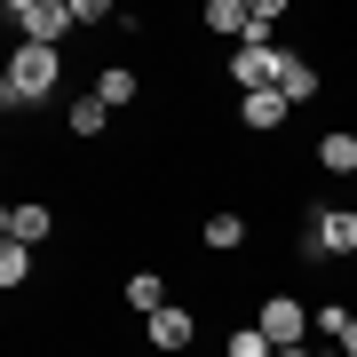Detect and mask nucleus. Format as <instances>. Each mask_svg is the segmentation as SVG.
Instances as JSON below:
<instances>
[{
    "label": "nucleus",
    "mask_w": 357,
    "mask_h": 357,
    "mask_svg": "<svg viewBox=\"0 0 357 357\" xmlns=\"http://www.w3.org/2000/svg\"><path fill=\"white\" fill-rule=\"evenodd\" d=\"M206 32H222V40H255V0H206Z\"/></svg>",
    "instance_id": "7"
},
{
    "label": "nucleus",
    "mask_w": 357,
    "mask_h": 357,
    "mask_svg": "<svg viewBox=\"0 0 357 357\" xmlns=\"http://www.w3.org/2000/svg\"><path fill=\"white\" fill-rule=\"evenodd\" d=\"M349 326H357V318H349V310H342V302H326V310H318V333H326V342H342V333H349Z\"/></svg>",
    "instance_id": "18"
},
{
    "label": "nucleus",
    "mask_w": 357,
    "mask_h": 357,
    "mask_svg": "<svg viewBox=\"0 0 357 357\" xmlns=\"http://www.w3.org/2000/svg\"><path fill=\"white\" fill-rule=\"evenodd\" d=\"M342 349H349V357H357V326H349V333H342Z\"/></svg>",
    "instance_id": "20"
},
{
    "label": "nucleus",
    "mask_w": 357,
    "mask_h": 357,
    "mask_svg": "<svg viewBox=\"0 0 357 357\" xmlns=\"http://www.w3.org/2000/svg\"><path fill=\"white\" fill-rule=\"evenodd\" d=\"M64 119H72V135H103V128H112V103L88 88V96H72V112H64Z\"/></svg>",
    "instance_id": "11"
},
{
    "label": "nucleus",
    "mask_w": 357,
    "mask_h": 357,
    "mask_svg": "<svg viewBox=\"0 0 357 357\" xmlns=\"http://www.w3.org/2000/svg\"><path fill=\"white\" fill-rule=\"evenodd\" d=\"M206 246H215V255L246 246V222H238V215H206Z\"/></svg>",
    "instance_id": "16"
},
{
    "label": "nucleus",
    "mask_w": 357,
    "mask_h": 357,
    "mask_svg": "<svg viewBox=\"0 0 357 357\" xmlns=\"http://www.w3.org/2000/svg\"><path fill=\"white\" fill-rule=\"evenodd\" d=\"M48 230H56V215H48V206H32V199L0 206V238H8V246H40Z\"/></svg>",
    "instance_id": "5"
},
{
    "label": "nucleus",
    "mask_w": 357,
    "mask_h": 357,
    "mask_svg": "<svg viewBox=\"0 0 357 357\" xmlns=\"http://www.w3.org/2000/svg\"><path fill=\"white\" fill-rule=\"evenodd\" d=\"M278 72H286V48H270V40H246V48H230V79H238L246 96L278 88Z\"/></svg>",
    "instance_id": "4"
},
{
    "label": "nucleus",
    "mask_w": 357,
    "mask_h": 357,
    "mask_svg": "<svg viewBox=\"0 0 357 357\" xmlns=\"http://www.w3.org/2000/svg\"><path fill=\"white\" fill-rule=\"evenodd\" d=\"M286 112H294V103H286L278 88H262V96H238V119H246L255 135H278V128H286Z\"/></svg>",
    "instance_id": "8"
},
{
    "label": "nucleus",
    "mask_w": 357,
    "mask_h": 357,
    "mask_svg": "<svg viewBox=\"0 0 357 357\" xmlns=\"http://www.w3.org/2000/svg\"><path fill=\"white\" fill-rule=\"evenodd\" d=\"M8 24L32 40V48H56L79 16H72V0H8Z\"/></svg>",
    "instance_id": "2"
},
{
    "label": "nucleus",
    "mask_w": 357,
    "mask_h": 357,
    "mask_svg": "<svg viewBox=\"0 0 357 357\" xmlns=\"http://www.w3.org/2000/svg\"><path fill=\"white\" fill-rule=\"evenodd\" d=\"M318 167L326 175H357V135H342V128L318 135Z\"/></svg>",
    "instance_id": "14"
},
{
    "label": "nucleus",
    "mask_w": 357,
    "mask_h": 357,
    "mask_svg": "<svg viewBox=\"0 0 357 357\" xmlns=\"http://www.w3.org/2000/svg\"><path fill=\"white\" fill-rule=\"evenodd\" d=\"M151 349H191V310H175V302H167L159 318H151Z\"/></svg>",
    "instance_id": "10"
},
{
    "label": "nucleus",
    "mask_w": 357,
    "mask_h": 357,
    "mask_svg": "<svg viewBox=\"0 0 357 357\" xmlns=\"http://www.w3.org/2000/svg\"><path fill=\"white\" fill-rule=\"evenodd\" d=\"M278 96H286V103H310V96H318V64H310V56H286Z\"/></svg>",
    "instance_id": "12"
},
{
    "label": "nucleus",
    "mask_w": 357,
    "mask_h": 357,
    "mask_svg": "<svg viewBox=\"0 0 357 357\" xmlns=\"http://www.w3.org/2000/svg\"><path fill=\"white\" fill-rule=\"evenodd\" d=\"M278 357H310V349H278Z\"/></svg>",
    "instance_id": "21"
},
{
    "label": "nucleus",
    "mask_w": 357,
    "mask_h": 357,
    "mask_svg": "<svg viewBox=\"0 0 357 357\" xmlns=\"http://www.w3.org/2000/svg\"><path fill=\"white\" fill-rule=\"evenodd\" d=\"M310 357H349V349H342V342H326V349H310Z\"/></svg>",
    "instance_id": "19"
},
{
    "label": "nucleus",
    "mask_w": 357,
    "mask_h": 357,
    "mask_svg": "<svg viewBox=\"0 0 357 357\" xmlns=\"http://www.w3.org/2000/svg\"><path fill=\"white\" fill-rule=\"evenodd\" d=\"M255 326H262L278 349H302V333H318V310H310V302H294V294H270V302L255 310Z\"/></svg>",
    "instance_id": "3"
},
{
    "label": "nucleus",
    "mask_w": 357,
    "mask_h": 357,
    "mask_svg": "<svg viewBox=\"0 0 357 357\" xmlns=\"http://www.w3.org/2000/svg\"><path fill=\"white\" fill-rule=\"evenodd\" d=\"M230 357H278V342H270L262 326H238L230 333Z\"/></svg>",
    "instance_id": "17"
},
{
    "label": "nucleus",
    "mask_w": 357,
    "mask_h": 357,
    "mask_svg": "<svg viewBox=\"0 0 357 357\" xmlns=\"http://www.w3.org/2000/svg\"><path fill=\"white\" fill-rule=\"evenodd\" d=\"M128 310H143V318L167 310V278H159V270H135V278H128Z\"/></svg>",
    "instance_id": "13"
},
{
    "label": "nucleus",
    "mask_w": 357,
    "mask_h": 357,
    "mask_svg": "<svg viewBox=\"0 0 357 357\" xmlns=\"http://www.w3.org/2000/svg\"><path fill=\"white\" fill-rule=\"evenodd\" d=\"M64 79V64H56V48H32V40H16L8 72H0V103L8 112H32V103H48V88Z\"/></svg>",
    "instance_id": "1"
},
{
    "label": "nucleus",
    "mask_w": 357,
    "mask_h": 357,
    "mask_svg": "<svg viewBox=\"0 0 357 357\" xmlns=\"http://www.w3.org/2000/svg\"><path fill=\"white\" fill-rule=\"evenodd\" d=\"M310 230H318L326 255H357V215L349 206H310Z\"/></svg>",
    "instance_id": "6"
},
{
    "label": "nucleus",
    "mask_w": 357,
    "mask_h": 357,
    "mask_svg": "<svg viewBox=\"0 0 357 357\" xmlns=\"http://www.w3.org/2000/svg\"><path fill=\"white\" fill-rule=\"evenodd\" d=\"M96 96H103V103H112V112H128V103L143 96V79H135L128 64H103V72H96Z\"/></svg>",
    "instance_id": "9"
},
{
    "label": "nucleus",
    "mask_w": 357,
    "mask_h": 357,
    "mask_svg": "<svg viewBox=\"0 0 357 357\" xmlns=\"http://www.w3.org/2000/svg\"><path fill=\"white\" fill-rule=\"evenodd\" d=\"M24 278H32V246H8V238H0V286L16 294Z\"/></svg>",
    "instance_id": "15"
}]
</instances>
